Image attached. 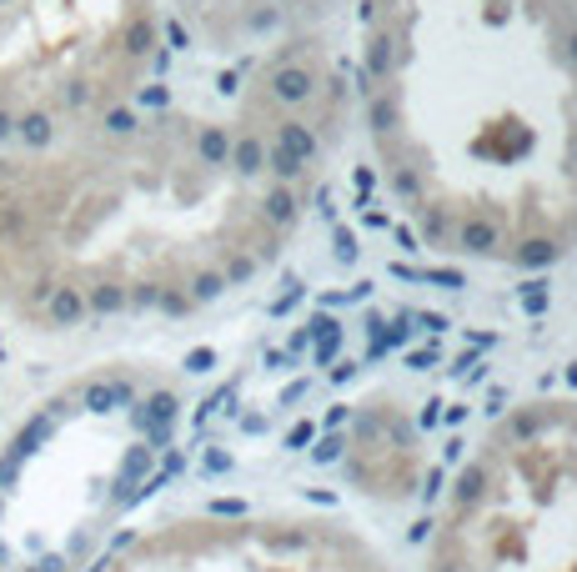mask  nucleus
Returning <instances> with one entry per match:
<instances>
[{"label": "nucleus", "mask_w": 577, "mask_h": 572, "mask_svg": "<svg viewBox=\"0 0 577 572\" xmlns=\"http://www.w3.org/2000/svg\"><path fill=\"white\" fill-rule=\"evenodd\" d=\"M357 111L382 191L447 261L577 251V16L567 0H367Z\"/></svg>", "instance_id": "obj_2"}, {"label": "nucleus", "mask_w": 577, "mask_h": 572, "mask_svg": "<svg viewBox=\"0 0 577 572\" xmlns=\"http://www.w3.org/2000/svg\"><path fill=\"white\" fill-rule=\"evenodd\" d=\"M567 6H572V16H577V0H567Z\"/></svg>", "instance_id": "obj_8"}, {"label": "nucleus", "mask_w": 577, "mask_h": 572, "mask_svg": "<svg viewBox=\"0 0 577 572\" xmlns=\"http://www.w3.org/2000/svg\"><path fill=\"white\" fill-rule=\"evenodd\" d=\"M166 0H0V146L136 106Z\"/></svg>", "instance_id": "obj_4"}, {"label": "nucleus", "mask_w": 577, "mask_h": 572, "mask_svg": "<svg viewBox=\"0 0 577 572\" xmlns=\"http://www.w3.org/2000/svg\"><path fill=\"white\" fill-rule=\"evenodd\" d=\"M347 116L286 46L221 106H126L0 146V317L66 337L191 317L297 241Z\"/></svg>", "instance_id": "obj_1"}, {"label": "nucleus", "mask_w": 577, "mask_h": 572, "mask_svg": "<svg viewBox=\"0 0 577 572\" xmlns=\"http://www.w3.org/2000/svg\"><path fill=\"white\" fill-rule=\"evenodd\" d=\"M181 11L186 31L206 51H241L266 36H281L286 26H297L307 0H171Z\"/></svg>", "instance_id": "obj_7"}, {"label": "nucleus", "mask_w": 577, "mask_h": 572, "mask_svg": "<svg viewBox=\"0 0 577 572\" xmlns=\"http://www.w3.org/2000/svg\"><path fill=\"white\" fill-rule=\"evenodd\" d=\"M342 472L362 497L377 502H412L422 492L427 472V447L407 407L392 397L362 402L347 422V447H342Z\"/></svg>", "instance_id": "obj_6"}, {"label": "nucleus", "mask_w": 577, "mask_h": 572, "mask_svg": "<svg viewBox=\"0 0 577 572\" xmlns=\"http://www.w3.org/2000/svg\"><path fill=\"white\" fill-rule=\"evenodd\" d=\"M91 572H392V562L337 512L211 507L121 537Z\"/></svg>", "instance_id": "obj_5"}, {"label": "nucleus", "mask_w": 577, "mask_h": 572, "mask_svg": "<svg viewBox=\"0 0 577 572\" xmlns=\"http://www.w3.org/2000/svg\"><path fill=\"white\" fill-rule=\"evenodd\" d=\"M422 572H577V397L517 402L477 437Z\"/></svg>", "instance_id": "obj_3"}]
</instances>
